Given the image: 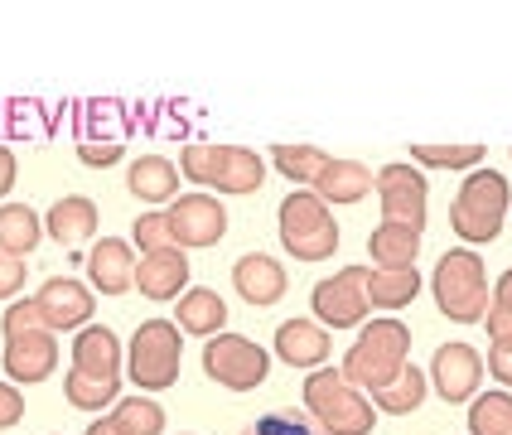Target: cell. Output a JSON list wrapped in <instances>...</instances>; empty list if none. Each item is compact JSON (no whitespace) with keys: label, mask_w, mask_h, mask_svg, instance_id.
I'll return each instance as SVG.
<instances>
[{"label":"cell","mask_w":512,"mask_h":435,"mask_svg":"<svg viewBox=\"0 0 512 435\" xmlns=\"http://www.w3.org/2000/svg\"><path fill=\"white\" fill-rule=\"evenodd\" d=\"M136 290L145 300L165 305V300H179L189 290V257L184 247H160V252H145L136 261Z\"/></svg>","instance_id":"14"},{"label":"cell","mask_w":512,"mask_h":435,"mask_svg":"<svg viewBox=\"0 0 512 435\" xmlns=\"http://www.w3.org/2000/svg\"><path fill=\"white\" fill-rule=\"evenodd\" d=\"M5 339H20V334H34V329H44V315H39V305L34 300H15L10 310H5Z\"/></svg>","instance_id":"35"},{"label":"cell","mask_w":512,"mask_h":435,"mask_svg":"<svg viewBox=\"0 0 512 435\" xmlns=\"http://www.w3.org/2000/svg\"><path fill=\"white\" fill-rule=\"evenodd\" d=\"M179 358H184V334L174 319H145L131 334L126 348V373L141 392H170L179 382Z\"/></svg>","instance_id":"7"},{"label":"cell","mask_w":512,"mask_h":435,"mask_svg":"<svg viewBox=\"0 0 512 435\" xmlns=\"http://www.w3.org/2000/svg\"><path fill=\"white\" fill-rule=\"evenodd\" d=\"M83 435H126V431H121V426H116L112 416H97V421H92V426H87Z\"/></svg>","instance_id":"43"},{"label":"cell","mask_w":512,"mask_h":435,"mask_svg":"<svg viewBox=\"0 0 512 435\" xmlns=\"http://www.w3.org/2000/svg\"><path fill=\"white\" fill-rule=\"evenodd\" d=\"M0 363H5V373L15 382H44L58 368V334L34 329V334H20V339H5Z\"/></svg>","instance_id":"16"},{"label":"cell","mask_w":512,"mask_h":435,"mask_svg":"<svg viewBox=\"0 0 512 435\" xmlns=\"http://www.w3.org/2000/svg\"><path fill=\"white\" fill-rule=\"evenodd\" d=\"M372 189V170L358 160H329L324 174L314 179V194L324 203H358Z\"/></svg>","instance_id":"25"},{"label":"cell","mask_w":512,"mask_h":435,"mask_svg":"<svg viewBox=\"0 0 512 435\" xmlns=\"http://www.w3.org/2000/svg\"><path fill=\"white\" fill-rule=\"evenodd\" d=\"M165 213H170L174 247H213L228 232V208L213 194H179Z\"/></svg>","instance_id":"11"},{"label":"cell","mask_w":512,"mask_h":435,"mask_svg":"<svg viewBox=\"0 0 512 435\" xmlns=\"http://www.w3.org/2000/svg\"><path fill=\"white\" fill-rule=\"evenodd\" d=\"M276 228H281V247L295 261H324L334 257V247H339V223H334L329 203L319 199L314 189L285 194L281 213H276Z\"/></svg>","instance_id":"5"},{"label":"cell","mask_w":512,"mask_h":435,"mask_svg":"<svg viewBox=\"0 0 512 435\" xmlns=\"http://www.w3.org/2000/svg\"><path fill=\"white\" fill-rule=\"evenodd\" d=\"M44 237V218L25 208V203H0V252H15V257H29Z\"/></svg>","instance_id":"26"},{"label":"cell","mask_w":512,"mask_h":435,"mask_svg":"<svg viewBox=\"0 0 512 435\" xmlns=\"http://www.w3.org/2000/svg\"><path fill=\"white\" fill-rule=\"evenodd\" d=\"M430 290H435V305H440L445 319H455V324H479V319L488 315L484 257H479L474 247H450L445 257L435 261Z\"/></svg>","instance_id":"2"},{"label":"cell","mask_w":512,"mask_h":435,"mask_svg":"<svg viewBox=\"0 0 512 435\" xmlns=\"http://www.w3.org/2000/svg\"><path fill=\"white\" fill-rule=\"evenodd\" d=\"M44 232L54 237L58 247L92 242V232H97V203L87 199V194H68V199H58L54 208H49V218H44Z\"/></svg>","instance_id":"21"},{"label":"cell","mask_w":512,"mask_h":435,"mask_svg":"<svg viewBox=\"0 0 512 435\" xmlns=\"http://www.w3.org/2000/svg\"><path fill=\"white\" fill-rule=\"evenodd\" d=\"M25 421V397L10 387V382H0V431H10V426H20Z\"/></svg>","instance_id":"38"},{"label":"cell","mask_w":512,"mask_h":435,"mask_svg":"<svg viewBox=\"0 0 512 435\" xmlns=\"http://www.w3.org/2000/svg\"><path fill=\"white\" fill-rule=\"evenodd\" d=\"M508 179L498 170H474L464 179V189L455 194V208H450V228H455L459 242L479 247V242H493L503 232V218H508Z\"/></svg>","instance_id":"6"},{"label":"cell","mask_w":512,"mask_h":435,"mask_svg":"<svg viewBox=\"0 0 512 435\" xmlns=\"http://www.w3.org/2000/svg\"><path fill=\"white\" fill-rule=\"evenodd\" d=\"M406 358H411V329L401 319H368L363 334H358V344L343 353L339 373L358 392H377V387H387L406 368Z\"/></svg>","instance_id":"1"},{"label":"cell","mask_w":512,"mask_h":435,"mask_svg":"<svg viewBox=\"0 0 512 435\" xmlns=\"http://www.w3.org/2000/svg\"><path fill=\"white\" fill-rule=\"evenodd\" d=\"M368 252L377 271H406V266H416V257H421V232L401 228V223H382V228H372Z\"/></svg>","instance_id":"23"},{"label":"cell","mask_w":512,"mask_h":435,"mask_svg":"<svg viewBox=\"0 0 512 435\" xmlns=\"http://www.w3.org/2000/svg\"><path fill=\"white\" fill-rule=\"evenodd\" d=\"M179 334H199V339H213V334H223L228 329V300L218 295V290L208 286H194L179 295Z\"/></svg>","instance_id":"20"},{"label":"cell","mask_w":512,"mask_h":435,"mask_svg":"<svg viewBox=\"0 0 512 435\" xmlns=\"http://www.w3.org/2000/svg\"><path fill=\"white\" fill-rule=\"evenodd\" d=\"M411 160L435 170H469L484 160V145H411Z\"/></svg>","instance_id":"32"},{"label":"cell","mask_w":512,"mask_h":435,"mask_svg":"<svg viewBox=\"0 0 512 435\" xmlns=\"http://www.w3.org/2000/svg\"><path fill=\"white\" fill-rule=\"evenodd\" d=\"M305 406L324 435H372L377 426V406L334 368H314L305 377Z\"/></svg>","instance_id":"3"},{"label":"cell","mask_w":512,"mask_h":435,"mask_svg":"<svg viewBox=\"0 0 512 435\" xmlns=\"http://www.w3.org/2000/svg\"><path fill=\"white\" fill-rule=\"evenodd\" d=\"M126 189L141 203H174V194H179V165H170L165 155H141L126 170Z\"/></svg>","instance_id":"22"},{"label":"cell","mask_w":512,"mask_h":435,"mask_svg":"<svg viewBox=\"0 0 512 435\" xmlns=\"http://www.w3.org/2000/svg\"><path fill=\"white\" fill-rule=\"evenodd\" d=\"M131 237L141 242V252H160V247H174V232H170V213L160 208V213H141L136 218V228Z\"/></svg>","instance_id":"34"},{"label":"cell","mask_w":512,"mask_h":435,"mask_svg":"<svg viewBox=\"0 0 512 435\" xmlns=\"http://www.w3.org/2000/svg\"><path fill=\"white\" fill-rule=\"evenodd\" d=\"M368 266H343L339 276L310 290V310L324 329H358L368 324Z\"/></svg>","instance_id":"9"},{"label":"cell","mask_w":512,"mask_h":435,"mask_svg":"<svg viewBox=\"0 0 512 435\" xmlns=\"http://www.w3.org/2000/svg\"><path fill=\"white\" fill-rule=\"evenodd\" d=\"M112 421L126 435H165V406L155 402V397H121Z\"/></svg>","instance_id":"29"},{"label":"cell","mask_w":512,"mask_h":435,"mask_svg":"<svg viewBox=\"0 0 512 435\" xmlns=\"http://www.w3.org/2000/svg\"><path fill=\"white\" fill-rule=\"evenodd\" d=\"M121 363H126L121 339H116L107 324H87V329H78V339H73V368H78V373L121 382Z\"/></svg>","instance_id":"18"},{"label":"cell","mask_w":512,"mask_h":435,"mask_svg":"<svg viewBox=\"0 0 512 435\" xmlns=\"http://www.w3.org/2000/svg\"><path fill=\"white\" fill-rule=\"evenodd\" d=\"M479 324H488V344H512V315L508 310H493V305H488V315L479 319Z\"/></svg>","instance_id":"39"},{"label":"cell","mask_w":512,"mask_h":435,"mask_svg":"<svg viewBox=\"0 0 512 435\" xmlns=\"http://www.w3.org/2000/svg\"><path fill=\"white\" fill-rule=\"evenodd\" d=\"M493 310H508V315H512V266L498 276V281H493Z\"/></svg>","instance_id":"41"},{"label":"cell","mask_w":512,"mask_h":435,"mask_svg":"<svg viewBox=\"0 0 512 435\" xmlns=\"http://www.w3.org/2000/svg\"><path fill=\"white\" fill-rule=\"evenodd\" d=\"M469 435H512V397L508 392L474 397V406H469Z\"/></svg>","instance_id":"31"},{"label":"cell","mask_w":512,"mask_h":435,"mask_svg":"<svg viewBox=\"0 0 512 435\" xmlns=\"http://www.w3.org/2000/svg\"><path fill=\"white\" fill-rule=\"evenodd\" d=\"M63 392H68V402L78 406V411H107V406L121 397V382L87 377V373H78V368H68V377H63Z\"/></svg>","instance_id":"30"},{"label":"cell","mask_w":512,"mask_h":435,"mask_svg":"<svg viewBox=\"0 0 512 435\" xmlns=\"http://www.w3.org/2000/svg\"><path fill=\"white\" fill-rule=\"evenodd\" d=\"M368 402L377 406V411H387V416H411L416 406L426 402V373L421 368H401L387 387H377V392H368Z\"/></svg>","instance_id":"27"},{"label":"cell","mask_w":512,"mask_h":435,"mask_svg":"<svg viewBox=\"0 0 512 435\" xmlns=\"http://www.w3.org/2000/svg\"><path fill=\"white\" fill-rule=\"evenodd\" d=\"M271 165L290 179V184H310L324 174V165H329V155L324 150H314V145H271Z\"/></svg>","instance_id":"28"},{"label":"cell","mask_w":512,"mask_h":435,"mask_svg":"<svg viewBox=\"0 0 512 435\" xmlns=\"http://www.w3.org/2000/svg\"><path fill=\"white\" fill-rule=\"evenodd\" d=\"M232 286H237V295H242L247 305L271 310V305L285 295L290 276H285V266L276 257H266V252H247V257H237V266H232Z\"/></svg>","instance_id":"15"},{"label":"cell","mask_w":512,"mask_h":435,"mask_svg":"<svg viewBox=\"0 0 512 435\" xmlns=\"http://www.w3.org/2000/svg\"><path fill=\"white\" fill-rule=\"evenodd\" d=\"M179 174H189L203 189L218 194H256L266 184V160L247 145H184L179 150Z\"/></svg>","instance_id":"4"},{"label":"cell","mask_w":512,"mask_h":435,"mask_svg":"<svg viewBox=\"0 0 512 435\" xmlns=\"http://www.w3.org/2000/svg\"><path fill=\"white\" fill-rule=\"evenodd\" d=\"M368 310H406L416 295H421V271L406 266V271H377L368 266Z\"/></svg>","instance_id":"24"},{"label":"cell","mask_w":512,"mask_h":435,"mask_svg":"<svg viewBox=\"0 0 512 435\" xmlns=\"http://www.w3.org/2000/svg\"><path fill=\"white\" fill-rule=\"evenodd\" d=\"M20 286H25V257H15V252H0V300L20 295Z\"/></svg>","instance_id":"37"},{"label":"cell","mask_w":512,"mask_h":435,"mask_svg":"<svg viewBox=\"0 0 512 435\" xmlns=\"http://www.w3.org/2000/svg\"><path fill=\"white\" fill-rule=\"evenodd\" d=\"M479 377H484V358L469 344H445L435 348V363H430V382L440 392V402H469L479 392Z\"/></svg>","instance_id":"13"},{"label":"cell","mask_w":512,"mask_h":435,"mask_svg":"<svg viewBox=\"0 0 512 435\" xmlns=\"http://www.w3.org/2000/svg\"><path fill=\"white\" fill-rule=\"evenodd\" d=\"M247 435H324L319 426H310L305 416H295V411H266V416H256Z\"/></svg>","instance_id":"33"},{"label":"cell","mask_w":512,"mask_h":435,"mask_svg":"<svg viewBox=\"0 0 512 435\" xmlns=\"http://www.w3.org/2000/svg\"><path fill=\"white\" fill-rule=\"evenodd\" d=\"M203 373L213 377L218 387H228V392H256L266 373H271V353L261 344H252L247 334H213L208 344H203Z\"/></svg>","instance_id":"8"},{"label":"cell","mask_w":512,"mask_h":435,"mask_svg":"<svg viewBox=\"0 0 512 435\" xmlns=\"http://www.w3.org/2000/svg\"><path fill=\"white\" fill-rule=\"evenodd\" d=\"M15 155H10V150H5V145H0V199H5V194H10V189H15Z\"/></svg>","instance_id":"42"},{"label":"cell","mask_w":512,"mask_h":435,"mask_svg":"<svg viewBox=\"0 0 512 435\" xmlns=\"http://www.w3.org/2000/svg\"><path fill=\"white\" fill-rule=\"evenodd\" d=\"M78 160L92 165V170H107V165L121 160V141H83L78 145Z\"/></svg>","instance_id":"36"},{"label":"cell","mask_w":512,"mask_h":435,"mask_svg":"<svg viewBox=\"0 0 512 435\" xmlns=\"http://www.w3.org/2000/svg\"><path fill=\"white\" fill-rule=\"evenodd\" d=\"M377 184V199H382V223H401V228H426V213H430V184L426 174L416 165H382L372 174Z\"/></svg>","instance_id":"10"},{"label":"cell","mask_w":512,"mask_h":435,"mask_svg":"<svg viewBox=\"0 0 512 435\" xmlns=\"http://www.w3.org/2000/svg\"><path fill=\"white\" fill-rule=\"evenodd\" d=\"M488 373L498 377L503 387H512V344H493V348H488Z\"/></svg>","instance_id":"40"},{"label":"cell","mask_w":512,"mask_h":435,"mask_svg":"<svg viewBox=\"0 0 512 435\" xmlns=\"http://www.w3.org/2000/svg\"><path fill=\"white\" fill-rule=\"evenodd\" d=\"M87 281L102 295H126L136 286V252L131 242H116V237H102L92 252H87Z\"/></svg>","instance_id":"17"},{"label":"cell","mask_w":512,"mask_h":435,"mask_svg":"<svg viewBox=\"0 0 512 435\" xmlns=\"http://www.w3.org/2000/svg\"><path fill=\"white\" fill-rule=\"evenodd\" d=\"M34 305H39L49 334H68V329H87V319H92V290L83 281H73V276H54V281L39 286Z\"/></svg>","instance_id":"12"},{"label":"cell","mask_w":512,"mask_h":435,"mask_svg":"<svg viewBox=\"0 0 512 435\" xmlns=\"http://www.w3.org/2000/svg\"><path fill=\"white\" fill-rule=\"evenodd\" d=\"M329 329L324 324H314V319H285L281 329H276V358L290 363V368H324V358H329Z\"/></svg>","instance_id":"19"}]
</instances>
